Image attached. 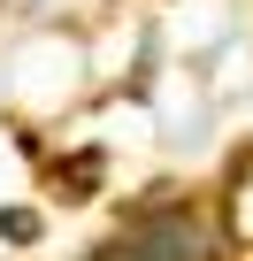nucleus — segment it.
Here are the masks:
<instances>
[{"instance_id":"2","label":"nucleus","mask_w":253,"mask_h":261,"mask_svg":"<svg viewBox=\"0 0 253 261\" xmlns=\"http://www.w3.org/2000/svg\"><path fill=\"white\" fill-rule=\"evenodd\" d=\"M222 230H230V246H253V154L222 185Z\"/></svg>"},{"instance_id":"1","label":"nucleus","mask_w":253,"mask_h":261,"mask_svg":"<svg viewBox=\"0 0 253 261\" xmlns=\"http://www.w3.org/2000/svg\"><path fill=\"white\" fill-rule=\"evenodd\" d=\"M92 261H215V223L200 207L169 200V207H146L123 238H107Z\"/></svg>"}]
</instances>
